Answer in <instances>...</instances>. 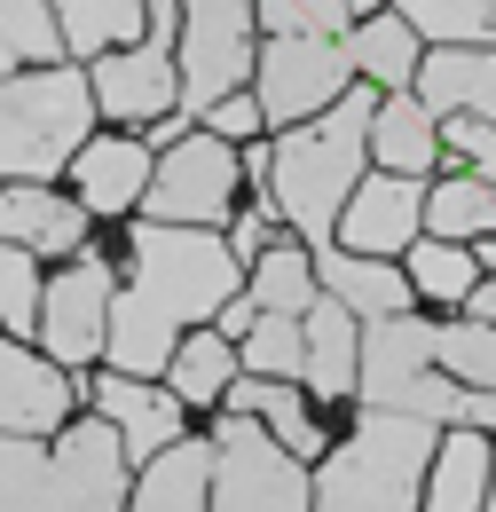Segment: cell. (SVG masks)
I'll return each mask as SVG.
<instances>
[{"mask_svg":"<svg viewBox=\"0 0 496 512\" xmlns=\"http://www.w3.org/2000/svg\"><path fill=\"white\" fill-rule=\"evenodd\" d=\"M134 284L111 300V371L119 379H150V371H174V331L205 323L237 300V268L229 237L213 229H174V221H142L134 229Z\"/></svg>","mask_w":496,"mask_h":512,"instance_id":"obj_1","label":"cell"},{"mask_svg":"<svg viewBox=\"0 0 496 512\" xmlns=\"http://www.w3.org/2000/svg\"><path fill=\"white\" fill-rule=\"evenodd\" d=\"M371 119H378V95L371 87H347L323 119L284 127L276 150H268V205L300 229L308 253H331V245H339V213H347V197L363 190Z\"/></svg>","mask_w":496,"mask_h":512,"instance_id":"obj_2","label":"cell"},{"mask_svg":"<svg viewBox=\"0 0 496 512\" xmlns=\"http://www.w3.org/2000/svg\"><path fill=\"white\" fill-rule=\"evenodd\" d=\"M126 497V442L111 418L63 426L56 449L0 434V512H119Z\"/></svg>","mask_w":496,"mask_h":512,"instance_id":"obj_3","label":"cell"},{"mask_svg":"<svg viewBox=\"0 0 496 512\" xmlns=\"http://www.w3.org/2000/svg\"><path fill=\"white\" fill-rule=\"evenodd\" d=\"M434 426L363 410V426L323 457L315 473V512H418V481L434 465Z\"/></svg>","mask_w":496,"mask_h":512,"instance_id":"obj_4","label":"cell"},{"mask_svg":"<svg viewBox=\"0 0 496 512\" xmlns=\"http://www.w3.org/2000/svg\"><path fill=\"white\" fill-rule=\"evenodd\" d=\"M95 119V79L79 71H40V79H0V174L16 182H56L79 158Z\"/></svg>","mask_w":496,"mask_h":512,"instance_id":"obj_5","label":"cell"},{"mask_svg":"<svg viewBox=\"0 0 496 512\" xmlns=\"http://www.w3.org/2000/svg\"><path fill=\"white\" fill-rule=\"evenodd\" d=\"M355 402L363 410H394V418H426V426H457L465 386L434 371V323L418 316H386L363 323V371H355Z\"/></svg>","mask_w":496,"mask_h":512,"instance_id":"obj_6","label":"cell"},{"mask_svg":"<svg viewBox=\"0 0 496 512\" xmlns=\"http://www.w3.org/2000/svg\"><path fill=\"white\" fill-rule=\"evenodd\" d=\"M213 512H315V481L260 418L229 410L213 426Z\"/></svg>","mask_w":496,"mask_h":512,"instance_id":"obj_7","label":"cell"},{"mask_svg":"<svg viewBox=\"0 0 496 512\" xmlns=\"http://www.w3.org/2000/svg\"><path fill=\"white\" fill-rule=\"evenodd\" d=\"M182 111H213L237 95V79H252V24L260 0H182Z\"/></svg>","mask_w":496,"mask_h":512,"instance_id":"obj_8","label":"cell"},{"mask_svg":"<svg viewBox=\"0 0 496 512\" xmlns=\"http://www.w3.org/2000/svg\"><path fill=\"white\" fill-rule=\"evenodd\" d=\"M252 79H260L268 127H308V119H323L347 95L355 56H347V40H268V56H260Z\"/></svg>","mask_w":496,"mask_h":512,"instance_id":"obj_9","label":"cell"},{"mask_svg":"<svg viewBox=\"0 0 496 512\" xmlns=\"http://www.w3.org/2000/svg\"><path fill=\"white\" fill-rule=\"evenodd\" d=\"M229 197H237V150L221 134L174 142L158 158V174H150V213L174 221V229H213L229 213Z\"/></svg>","mask_w":496,"mask_h":512,"instance_id":"obj_10","label":"cell"},{"mask_svg":"<svg viewBox=\"0 0 496 512\" xmlns=\"http://www.w3.org/2000/svg\"><path fill=\"white\" fill-rule=\"evenodd\" d=\"M111 268L103 260H79V268H63L56 284H48V300H40V339H48V355L56 363H87L103 339H111Z\"/></svg>","mask_w":496,"mask_h":512,"instance_id":"obj_11","label":"cell"},{"mask_svg":"<svg viewBox=\"0 0 496 512\" xmlns=\"http://www.w3.org/2000/svg\"><path fill=\"white\" fill-rule=\"evenodd\" d=\"M418 229H426V190L402 182V174H371L363 190L347 197V213H339V253L386 260L402 245H418Z\"/></svg>","mask_w":496,"mask_h":512,"instance_id":"obj_12","label":"cell"},{"mask_svg":"<svg viewBox=\"0 0 496 512\" xmlns=\"http://www.w3.org/2000/svg\"><path fill=\"white\" fill-rule=\"evenodd\" d=\"M87 79H95V103H103L111 119H166V111L182 103L174 48H111Z\"/></svg>","mask_w":496,"mask_h":512,"instance_id":"obj_13","label":"cell"},{"mask_svg":"<svg viewBox=\"0 0 496 512\" xmlns=\"http://www.w3.org/2000/svg\"><path fill=\"white\" fill-rule=\"evenodd\" d=\"M434 119H489L496 127V48H434L410 87Z\"/></svg>","mask_w":496,"mask_h":512,"instance_id":"obj_14","label":"cell"},{"mask_svg":"<svg viewBox=\"0 0 496 512\" xmlns=\"http://www.w3.org/2000/svg\"><path fill=\"white\" fill-rule=\"evenodd\" d=\"M71 410V379L0 339V434H48Z\"/></svg>","mask_w":496,"mask_h":512,"instance_id":"obj_15","label":"cell"},{"mask_svg":"<svg viewBox=\"0 0 496 512\" xmlns=\"http://www.w3.org/2000/svg\"><path fill=\"white\" fill-rule=\"evenodd\" d=\"M95 402H103V418L119 426L126 457H166V449L182 442V402H174V394H150L142 379H103Z\"/></svg>","mask_w":496,"mask_h":512,"instance_id":"obj_16","label":"cell"},{"mask_svg":"<svg viewBox=\"0 0 496 512\" xmlns=\"http://www.w3.org/2000/svg\"><path fill=\"white\" fill-rule=\"evenodd\" d=\"M355 371H363V316L323 292L308 308V371L300 379L315 394H355Z\"/></svg>","mask_w":496,"mask_h":512,"instance_id":"obj_17","label":"cell"},{"mask_svg":"<svg viewBox=\"0 0 496 512\" xmlns=\"http://www.w3.org/2000/svg\"><path fill=\"white\" fill-rule=\"evenodd\" d=\"M315 276L331 300H347L363 323H386V316H410V276L386 268V260H363V253H315Z\"/></svg>","mask_w":496,"mask_h":512,"instance_id":"obj_18","label":"cell"},{"mask_svg":"<svg viewBox=\"0 0 496 512\" xmlns=\"http://www.w3.org/2000/svg\"><path fill=\"white\" fill-rule=\"evenodd\" d=\"M0 237L24 245V253H71V245L87 237V205H63L56 190L24 182V190L0 197Z\"/></svg>","mask_w":496,"mask_h":512,"instance_id":"obj_19","label":"cell"},{"mask_svg":"<svg viewBox=\"0 0 496 512\" xmlns=\"http://www.w3.org/2000/svg\"><path fill=\"white\" fill-rule=\"evenodd\" d=\"M371 150H378V166H386V174L418 182V174H426V166L441 158V127H434V111H426L418 95H378Z\"/></svg>","mask_w":496,"mask_h":512,"instance_id":"obj_20","label":"cell"},{"mask_svg":"<svg viewBox=\"0 0 496 512\" xmlns=\"http://www.w3.org/2000/svg\"><path fill=\"white\" fill-rule=\"evenodd\" d=\"M134 512H213V442H174L166 457H150Z\"/></svg>","mask_w":496,"mask_h":512,"instance_id":"obj_21","label":"cell"},{"mask_svg":"<svg viewBox=\"0 0 496 512\" xmlns=\"http://www.w3.org/2000/svg\"><path fill=\"white\" fill-rule=\"evenodd\" d=\"M489 434H473V426H457L449 442L434 449V481H426V512H489Z\"/></svg>","mask_w":496,"mask_h":512,"instance_id":"obj_22","label":"cell"},{"mask_svg":"<svg viewBox=\"0 0 496 512\" xmlns=\"http://www.w3.org/2000/svg\"><path fill=\"white\" fill-rule=\"evenodd\" d=\"M150 150L142 142H87L79 150V205H95V213H126V205H142L150 197Z\"/></svg>","mask_w":496,"mask_h":512,"instance_id":"obj_23","label":"cell"},{"mask_svg":"<svg viewBox=\"0 0 496 512\" xmlns=\"http://www.w3.org/2000/svg\"><path fill=\"white\" fill-rule=\"evenodd\" d=\"M347 56H355V71L371 87H394V95L418 87V32L402 16H371L363 32H347Z\"/></svg>","mask_w":496,"mask_h":512,"instance_id":"obj_24","label":"cell"},{"mask_svg":"<svg viewBox=\"0 0 496 512\" xmlns=\"http://www.w3.org/2000/svg\"><path fill=\"white\" fill-rule=\"evenodd\" d=\"M229 410H245V418H260L276 442L292 449V457H323V426L308 418V402L292 394L284 379H245L237 394H229Z\"/></svg>","mask_w":496,"mask_h":512,"instance_id":"obj_25","label":"cell"},{"mask_svg":"<svg viewBox=\"0 0 496 512\" xmlns=\"http://www.w3.org/2000/svg\"><path fill=\"white\" fill-rule=\"evenodd\" d=\"M252 308L260 316H308L315 308V253L308 245H268L252 260Z\"/></svg>","mask_w":496,"mask_h":512,"instance_id":"obj_26","label":"cell"},{"mask_svg":"<svg viewBox=\"0 0 496 512\" xmlns=\"http://www.w3.org/2000/svg\"><path fill=\"white\" fill-rule=\"evenodd\" d=\"M394 16L441 48H496V0H394Z\"/></svg>","mask_w":496,"mask_h":512,"instance_id":"obj_27","label":"cell"},{"mask_svg":"<svg viewBox=\"0 0 496 512\" xmlns=\"http://www.w3.org/2000/svg\"><path fill=\"white\" fill-rule=\"evenodd\" d=\"M426 229L449 237V245H465V237H496V182H481V174L441 182V190L426 197Z\"/></svg>","mask_w":496,"mask_h":512,"instance_id":"obj_28","label":"cell"},{"mask_svg":"<svg viewBox=\"0 0 496 512\" xmlns=\"http://www.w3.org/2000/svg\"><path fill=\"white\" fill-rule=\"evenodd\" d=\"M56 16H63V40L87 48V56H111L119 40H134L150 24L142 0H56Z\"/></svg>","mask_w":496,"mask_h":512,"instance_id":"obj_29","label":"cell"},{"mask_svg":"<svg viewBox=\"0 0 496 512\" xmlns=\"http://www.w3.org/2000/svg\"><path fill=\"white\" fill-rule=\"evenodd\" d=\"M229 379H237V347L221 331H197L174 347V402H213L229 394Z\"/></svg>","mask_w":496,"mask_h":512,"instance_id":"obj_30","label":"cell"},{"mask_svg":"<svg viewBox=\"0 0 496 512\" xmlns=\"http://www.w3.org/2000/svg\"><path fill=\"white\" fill-rule=\"evenodd\" d=\"M63 24H48V0H0V71L16 64H48L56 71Z\"/></svg>","mask_w":496,"mask_h":512,"instance_id":"obj_31","label":"cell"},{"mask_svg":"<svg viewBox=\"0 0 496 512\" xmlns=\"http://www.w3.org/2000/svg\"><path fill=\"white\" fill-rule=\"evenodd\" d=\"M252 379H300L308 371V316H260L245 339Z\"/></svg>","mask_w":496,"mask_h":512,"instance_id":"obj_32","label":"cell"},{"mask_svg":"<svg viewBox=\"0 0 496 512\" xmlns=\"http://www.w3.org/2000/svg\"><path fill=\"white\" fill-rule=\"evenodd\" d=\"M434 363L457 386H489L496 394V331L489 323H434Z\"/></svg>","mask_w":496,"mask_h":512,"instance_id":"obj_33","label":"cell"},{"mask_svg":"<svg viewBox=\"0 0 496 512\" xmlns=\"http://www.w3.org/2000/svg\"><path fill=\"white\" fill-rule=\"evenodd\" d=\"M347 0H260V24L276 40H347Z\"/></svg>","mask_w":496,"mask_h":512,"instance_id":"obj_34","label":"cell"},{"mask_svg":"<svg viewBox=\"0 0 496 512\" xmlns=\"http://www.w3.org/2000/svg\"><path fill=\"white\" fill-rule=\"evenodd\" d=\"M410 284H418L426 300H473V253L449 245V237H426V245L410 253Z\"/></svg>","mask_w":496,"mask_h":512,"instance_id":"obj_35","label":"cell"},{"mask_svg":"<svg viewBox=\"0 0 496 512\" xmlns=\"http://www.w3.org/2000/svg\"><path fill=\"white\" fill-rule=\"evenodd\" d=\"M0 323H8V331H32V323H40V268H32L24 245H8V237H0Z\"/></svg>","mask_w":496,"mask_h":512,"instance_id":"obj_36","label":"cell"},{"mask_svg":"<svg viewBox=\"0 0 496 512\" xmlns=\"http://www.w3.org/2000/svg\"><path fill=\"white\" fill-rule=\"evenodd\" d=\"M441 150H465V158H473V174L496 182V127H489V119H449Z\"/></svg>","mask_w":496,"mask_h":512,"instance_id":"obj_37","label":"cell"},{"mask_svg":"<svg viewBox=\"0 0 496 512\" xmlns=\"http://www.w3.org/2000/svg\"><path fill=\"white\" fill-rule=\"evenodd\" d=\"M205 119H213V134H252L268 111H260V95H245V87H237V95H229V103H213Z\"/></svg>","mask_w":496,"mask_h":512,"instance_id":"obj_38","label":"cell"},{"mask_svg":"<svg viewBox=\"0 0 496 512\" xmlns=\"http://www.w3.org/2000/svg\"><path fill=\"white\" fill-rule=\"evenodd\" d=\"M229 253L245 260V268H252V260H260V253H268V205H260V213H245V221H237V237H229Z\"/></svg>","mask_w":496,"mask_h":512,"instance_id":"obj_39","label":"cell"},{"mask_svg":"<svg viewBox=\"0 0 496 512\" xmlns=\"http://www.w3.org/2000/svg\"><path fill=\"white\" fill-rule=\"evenodd\" d=\"M457 426H473V434H496V394H489V386H465V410H457Z\"/></svg>","mask_w":496,"mask_h":512,"instance_id":"obj_40","label":"cell"},{"mask_svg":"<svg viewBox=\"0 0 496 512\" xmlns=\"http://www.w3.org/2000/svg\"><path fill=\"white\" fill-rule=\"evenodd\" d=\"M150 16V48H174V0H142Z\"/></svg>","mask_w":496,"mask_h":512,"instance_id":"obj_41","label":"cell"},{"mask_svg":"<svg viewBox=\"0 0 496 512\" xmlns=\"http://www.w3.org/2000/svg\"><path fill=\"white\" fill-rule=\"evenodd\" d=\"M252 323H260V308H252V292H237V300L221 308V331H245L252 339Z\"/></svg>","mask_w":496,"mask_h":512,"instance_id":"obj_42","label":"cell"},{"mask_svg":"<svg viewBox=\"0 0 496 512\" xmlns=\"http://www.w3.org/2000/svg\"><path fill=\"white\" fill-rule=\"evenodd\" d=\"M465 308H473V323H489V331H496V284H473V300H465Z\"/></svg>","mask_w":496,"mask_h":512,"instance_id":"obj_43","label":"cell"},{"mask_svg":"<svg viewBox=\"0 0 496 512\" xmlns=\"http://www.w3.org/2000/svg\"><path fill=\"white\" fill-rule=\"evenodd\" d=\"M347 8H363V16H371V8H378V0H347Z\"/></svg>","mask_w":496,"mask_h":512,"instance_id":"obj_44","label":"cell"},{"mask_svg":"<svg viewBox=\"0 0 496 512\" xmlns=\"http://www.w3.org/2000/svg\"><path fill=\"white\" fill-rule=\"evenodd\" d=\"M489 512H496V481H489Z\"/></svg>","mask_w":496,"mask_h":512,"instance_id":"obj_45","label":"cell"}]
</instances>
